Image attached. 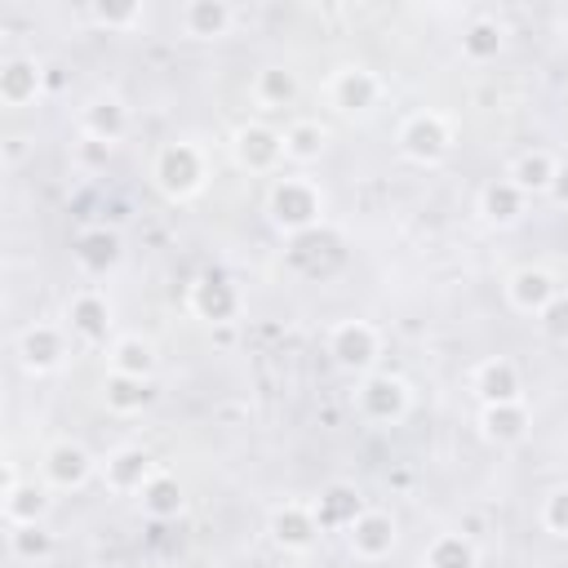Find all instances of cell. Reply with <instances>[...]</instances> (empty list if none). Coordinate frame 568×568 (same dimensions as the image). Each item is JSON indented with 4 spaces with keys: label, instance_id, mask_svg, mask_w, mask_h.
<instances>
[{
    "label": "cell",
    "instance_id": "cell-30",
    "mask_svg": "<svg viewBox=\"0 0 568 568\" xmlns=\"http://www.w3.org/2000/svg\"><path fill=\"white\" fill-rule=\"evenodd\" d=\"M253 94H257V103H262V107H284V103H294L298 85H294V76H290V72H280V67H262V72H257V81H253Z\"/></svg>",
    "mask_w": 568,
    "mask_h": 568
},
{
    "label": "cell",
    "instance_id": "cell-28",
    "mask_svg": "<svg viewBox=\"0 0 568 568\" xmlns=\"http://www.w3.org/2000/svg\"><path fill=\"white\" fill-rule=\"evenodd\" d=\"M76 257H81L85 271H107L120 257V240L112 231H85L81 244H76Z\"/></svg>",
    "mask_w": 568,
    "mask_h": 568
},
{
    "label": "cell",
    "instance_id": "cell-25",
    "mask_svg": "<svg viewBox=\"0 0 568 568\" xmlns=\"http://www.w3.org/2000/svg\"><path fill=\"white\" fill-rule=\"evenodd\" d=\"M524 431H528L524 404H488V409H484V435H488V440L515 444V440H524Z\"/></svg>",
    "mask_w": 568,
    "mask_h": 568
},
{
    "label": "cell",
    "instance_id": "cell-19",
    "mask_svg": "<svg viewBox=\"0 0 568 568\" xmlns=\"http://www.w3.org/2000/svg\"><path fill=\"white\" fill-rule=\"evenodd\" d=\"M555 169H559V160H550L546 151H524V156L511 165V173H506V178H511L524 196H528V191H533V196H537V191L546 196V191H550V182H555Z\"/></svg>",
    "mask_w": 568,
    "mask_h": 568
},
{
    "label": "cell",
    "instance_id": "cell-10",
    "mask_svg": "<svg viewBox=\"0 0 568 568\" xmlns=\"http://www.w3.org/2000/svg\"><path fill=\"white\" fill-rule=\"evenodd\" d=\"M280 156H284V134H275V129H266V125H244V129L235 134V160H240L244 169L266 173V169H275Z\"/></svg>",
    "mask_w": 568,
    "mask_h": 568
},
{
    "label": "cell",
    "instance_id": "cell-18",
    "mask_svg": "<svg viewBox=\"0 0 568 568\" xmlns=\"http://www.w3.org/2000/svg\"><path fill=\"white\" fill-rule=\"evenodd\" d=\"M50 511V493L36 484H10L6 488V519L10 528H32Z\"/></svg>",
    "mask_w": 568,
    "mask_h": 568
},
{
    "label": "cell",
    "instance_id": "cell-32",
    "mask_svg": "<svg viewBox=\"0 0 568 568\" xmlns=\"http://www.w3.org/2000/svg\"><path fill=\"white\" fill-rule=\"evenodd\" d=\"M462 45H466V54H471V59H493V54L502 50V32H497L493 23H475V28L466 32V41H462Z\"/></svg>",
    "mask_w": 568,
    "mask_h": 568
},
{
    "label": "cell",
    "instance_id": "cell-31",
    "mask_svg": "<svg viewBox=\"0 0 568 568\" xmlns=\"http://www.w3.org/2000/svg\"><path fill=\"white\" fill-rule=\"evenodd\" d=\"M107 404H112L116 413H134V409H143V404H147V382L112 374V382H107Z\"/></svg>",
    "mask_w": 568,
    "mask_h": 568
},
{
    "label": "cell",
    "instance_id": "cell-14",
    "mask_svg": "<svg viewBox=\"0 0 568 568\" xmlns=\"http://www.w3.org/2000/svg\"><path fill=\"white\" fill-rule=\"evenodd\" d=\"M151 457L143 453V449H120V453H112L107 457V466H103V480L116 488V493H143L147 484H151Z\"/></svg>",
    "mask_w": 568,
    "mask_h": 568
},
{
    "label": "cell",
    "instance_id": "cell-33",
    "mask_svg": "<svg viewBox=\"0 0 568 568\" xmlns=\"http://www.w3.org/2000/svg\"><path fill=\"white\" fill-rule=\"evenodd\" d=\"M537 325H541V334H546V338L568 343V294H555V303L537 316Z\"/></svg>",
    "mask_w": 568,
    "mask_h": 568
},
{
    "label": "cell",
    "instance_id": "cell-12",
    "mask_svg": "<svg viewBox=\"0 0 568 568\" xmlns=\"http://www.w3.org/2000/svg\"><path fill=\"white\" fill-rule=\"evenodd\" d=\"M329 94H334V107H338V112H369V107L378 103L382 85H378V76L365 72V67H343V72L334 76Z\"/></svg>",
    "mask_w": 568,
    "mask_h": 568
},
{
    "label": "cell",
    "instance_id": "cell-1",
    "mask_svg": "<svg viewBox=\"0 0 568 568\" xmlns=\"http://www.w3.org/2000/svg\"><path fill=\"white\" fill-rule=\"evenodd\" d=\"M325 209V196L307 178H280L271 187V218L284 231H307Z\"/></svg>",
    "mask_w": 568,
    "mask_h": 568
},
{
    "label": "cell",
    "instance_id": "cell-38",
    "mask_svg": "<svg viewBox=\"0 0 568 568\" xmlns=\"http://www.w3.org/2000/svg\"><path fill=\"white\" fill-rule=\"evenodd\" d=\"M6 160H10V165H19V160H23V138H10V147H6Z\"/></svg>",
    "mask_w": 568,
    "mask_h": 568
},
{
    "label": "cell",
    "instance_id": "cell-17",
    "mask_svg": "<svg viewBox=\"0 0 568 568\" xmlns=\"http://www.w3.org/2000/svg\"><path fill=\"white\" fill-rule=\"evenodd\" d=\"M67 325H72V334H76V338L98 343V338H107L112 312H107V303H103L94 290H85V294H76V298H72V307H67Z\"/></svg>",
    "mask_w": 568,
    "mask_h": 568
},
{
    "label": "cell",
    "instance_id": "cell-6",
    "mask_svg": "<svg viewBox=\"0 0 568 568\" xmlns=\"http://www.w3.org/2000/svg\"><path fill=\"white\" fill-rule=\"evenodd\" d=\"M19 360L28 374H54L67 360V338L59 325H32L19 338Z\"/></svg>",
    "mask_w": 568,
    "mask_h": 568
},
{
    "label": "cell",
    "instance_id": "cell-20",
    "mask_svg": "<svg viewBox=\"0 0 568 568\" xmlns=\"http://www.w3.org/2000/svg\"><path fill=\"white\" fill-rule=\"evenodd\" d=\"M480 209H484V218H488V222L511 227V222H519V213H524V191H519L511 178L488 182V187H484V196H480Z\"/></svg>",
    "mask_w": 568,
    "mask_h": 568
},
{
    "label": "cell",
    "instance_id": "cell-2",
    "mask_svg": "<svg viewBox=\"0 0 568 568\" xmlns=\"http://www.w3.org/2000/svg\"><path fill=\"white\" fill-rule=\"evenodd\" d=\"M449 147H453V134H449V120H444L440 112H418V116H409L404 129H400V151H404L409 160H418V165L444 160Z\"/></svg>",
    "mask_w": 568,
    "mask_h": 568
},
{
    "label": "cell",
    "instance_id": "cell-9",
    "mask_svg": "<svg viewBox=\"0 0 568 568\" xmlns=\"http://www.w3.org/2000/svg\"><path fill=\"white\" fill-rule=\"evenodd\" d=\"M271 537L284 546V550H312L316 537H320V519H316V506H280L271 515Z\"/></svg>",
    "mask_w": 568,
    "mask_h": 568
},
{
    "label": "cell",
    "instance_id": "cell-4",
    "mask_svg": "<svg viewBox=\"0 0 568 568\" xmlns=\"http://www.w3.org/2000/svg\"><path fill=\"white\" fill-rule=\"evenodd\" d=\"M356 404H360V413H365L369 422L387 427V422H400V418L409 413V387H404L400 378H391V374H374V378L360 382Z\"/></svg>",
    "mask_w": 568,
    "mask_h": 568
},
{
    "label": "cell",
    "instance_id": "cell-8",
    "mask_svg": "<svg viewBox=\"0 0 568 568\" xmlns=\"http://www.w3.org/2000/svg\"><path fill=\"white\" fill-rule=\"evenodd\" d=\"M347 541H351V550H356L360 559L378 564V559H387L391 546H396V519L382 515V511H360V519L347 528Z\"/></svg>",
    "mask_w": 568,
    "mask_h": 568
},
{
    "label": "cell",
    "instance_id": "cell-34",
    "mask_svg": "<svg viewBox=\"0 0 568 568\" xmlns=\"http://www.w3.org/2000/svg\"><path fill=\"white\" fill-rule=\"evenodd\" d=\"M541 524H546L555 537H568V484H564V488H555V493L546 497V506H541Z\"/></svg>",
    "mask_w": 568,
    "mask_h": 568
},
{
    "label": "cell",
    "instance_id": "cell-37",
    "mask_svg": "<svg viewBox=\"0 0 568 568\" xmlns=\"http://www.w3.org/2000/svg\"><path fill=\"white\" fill-rule=\"evenodd\" d=\"M555 204H568V165H559L555 169V182H550V191H546Z\"/></svg>",
    "mask_w": 568,
    "mask_h": 568
},
{
    "label": "cell",
    "instance_id": "cell-13",
    "mask_svg": "<svg viewBox=\"0 0 568 568\" xmlns=\"http://www.w3.org/2000/svg\"><path fill=\"white\" fill-rule=\"evenodd\" d=\"M475 391H480V400H484V409L488 404H519V369L511 365V360H484L480 369H475Z\"/></svg>",
    "mask_w": 568,
    "mask_h": 568
},
{
    "label": "cell",
    "instance_id": "cell-27",
    "mask_svg": "<svg viewBox=\"0 0 568 568\" xmlns=\"http://www.w3.org/2000/svg\"><path fill=\"white\" fill-rule=\"evenodd\" d=\"M320 151H325V129L316 120H298L284 129V156L290 160L307 165V160H320Z\"/></svg>",
    "mask_w": 568,
    "mask_h": 568
},
{
    "label": "cell",
    "instance_id": "cell-36",
    "mask_svg": "<svg viewBox=\"0 0 568 568\" xmlns=\"http://www.w3.org/2000/svg\"><path fill=\"white\" fill-rule=\"evenodd\" d=\"M10 537H14V550H19L23 559H32V555H45V550H50V537H45L36 524H32V528H14Z\"/></svg>",
    "mask_w": 568,
    "mask_h": 568
},
{
    "label": "cell",
    "instance_id": "cell-26",
    "mask_svg": "<svg viewBox=\"0 0 568 568\" xmlns=\"http://www.w3.org/2000/svg\"><path fill=\"white\" fill-rule=\"evenodd\" d=\"M480 555L462 533H440L427 550V568H475Z\"/></svg>",
    "mask_w": 568,
    "mask_h": 568
},
{
    "label": "cell",
    "instance_id": "cell-21",
    "mask_svg": "<svg viewBox=\"0 0 568 568\" xmlns=\"http://www.w3.org/2000/svg\"><path fill=\"white\" fill-rule=\"evenodd\" d=\"M112 374L147 382V378L156 374V347L143 343V338H120V343L112 347Z\"/></svg>",
    "mask_w": 568,
    "mask_h": 568
},
{
    "label": "cell",
    "instance_id": "cell-3",
    "mask_svg": "<svg viewBox=\"0 0 568 568\" xmlns=\"http://www.w3.org/2000/svg\"><path fill=\"white\" fill-rule=\"evenodd\" d=\"M156 182H160V191L173 196V200L200 191V182H204V160H200V151H196L191 143H169V147L156 156Z\"/></svg>",
    "mask_w": 568,
    "mask_h": 568
},
{
    "label": "cell",
    "instance_id": "cell-24",
    "mask_svg": "<svg viewBox=\"0 0 568 568\" xmlns=\"http://www.w3.org/2000/svg\"><path fill=\"white\" fill-rule=\"evenodd\" d=\"M231 6H222V0H200V6H187L182 10V23H187V32L191 36H200V41H209V36H222L227 28H231Z\"/></svg>",
    "mask_w": 568,
    "mask_h": 568
},
{
    "label": "cell",
    "instance_id": "cell-29",
    "mask_svg": "<svg viewBox=\"0 0 568 568\" xmlns=\"http://www.w3.org/2000/svg\"><path fill=\"white\" fill-rule=\"evenodd\" d=\"M143 511L156 515V519H169L182 511V488L169 480V475H151V484L143 488Z\"/></svg>",
    "mask_w": 568,
    "mask_h": 568
},
{
    "label": "cell",
    "instance_id": "cell-22",
    "mask_svg": "<svg viewBox=\"0 0 568 568\" xmlns=\"http://www.w3.org/2000/svg\"><path fill=\"white\" fill-rule=\"evenodd\" d=\"M360 493L356 488H347V484H334L320 502H316V519H320V528H351L356 519H360Z\"/></svg>",
    "mask_w": 568,
    "mask_h": 568
},
{
    "label": "cell",
    "instance_id": "cell-7",
    "mask_svg": "<svg viewBox=\"0 0 568 568\" xmlns=\"http://www.w3.org/2000/svg\"><path fill=\"white\" fill-rule=\"evenodd\" d=\"M94 471H98V462L81 444H72V440H63V444H54L45 453V480H50V488H85L94 480Z\"/></svg>",
    "mask_w": 568,
    "mask_h": 568
},
{
    "label": "cell",
    "instance_id": "cell-16",
    "mask_svg": "<svg viewBox=\"0 0 568 568\" xmlns=\"http://www.w3.org/2000/svg\"><path fill=\"white\" fill-rule=\"evenodd\" d=\"M36 94H41V67L32 59H10L0 67V98H6V107H28L36 103Z\"/></svg>",
    "mask_w": 568,
    "mask_h": 568
},
{
    "label": "cell",
    "instance_id": "cell-11",
    "mask_svg": "<svg viewBox=\"0 0 568 568\" xmlns=\"http://www.w3.org/2000/svg\"><path fill=\"white\" fill-rule=\"evenodd\" d=\"M555 280L546 275V271H537V266H524V271H515L511 275V284H506V298H511V307L515 312H524V316H541L550 303H555Z\"/></svg>",
    "mask_w": 568,
    "mask_h": 568
},
{
    "label": "cell",
    "instance_id": "cell-5",
    "mask_svg": "<svg viewBox=\"0 0 568 568\" xmlns=\"http://www.w3.org/2000/svg\"><path fill=\"white\" fill-rule=\"evenodd\" d=\"M329 356L351 369V374H365L374 360H378V329L365 325V320H347L329 334Z\"/></svg>",
    "mask_w": 568,
    "mask_h": 568
},
{
    "label": "cell",
    "instance_id": "cell-35",
    "mask_svg": "<svg viewBox=\"0 0 568 568\" xmlns=\"http://www.w3.org/2000/svg\"><path fill=\"white\" fill-rule=\"evenodd\" d=\"M90 19H94V23H103V28H129V23H138V19H143V10H138V6H129V10L94 6V10H90Z\"/></svg>",
    "mask_w": 568,
    "mask_h": 568
},
{
    "label": "cell",
    "instance_id": "cell-23",
    "mask_svg": "<svg viewBox=\"0 0 568 568\" xmlns=\"http://www.w3.org/2000/svg\"><path fill=\"white\" fill-rule=\"evenodd\" d=\"M191 303H196V312L204 316V320H231V312H235V294H231V284L227 280H218V275H204L200 284H196V294H191Z\"/></svg>",
    "mask_w": 568,
    "mask_h": 568
},
{
    "label": "cell",
    "instance_id": "cell-15",
    "mask_svg": "<svg viewBox=\"0 0 568 568\" xmlns=\"http://www.w3.org/2000/svg\"><path fill=\"white\" fill-rule=\"evenodd\" d=\"M81 129L94 138V143H120L125 138V129H129V112L120 107V98H94L90 107H85V116H81Z\"/></svg>",
    "mask_w": 568,
    "mask_h": 568
}]
</instances>
